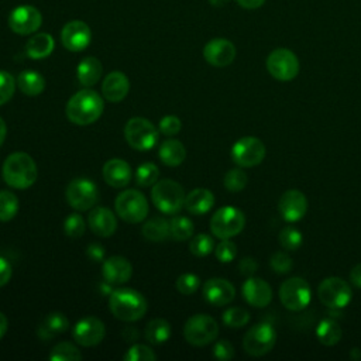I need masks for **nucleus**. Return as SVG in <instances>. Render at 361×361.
<instances>
[{"instance_id":"52","label":"nucleus","mask_w":361,"mask_h":361,"mask_svg":"<svg viewBox=\"0 0 361 361\" xmlns=\"http://www.w3.org/2000/svg\"><path fill=\"white\" fill-rule=\"evenodd\" d=\"M11 274H13V268H11L10 262L6 258L0 257V288L4 286L10 281Z\"/></svg>"},{"instance_id":"49","label":"nucleus","mask_w":361,"mask_h":361,"mask_svg":"<svg viewBox=\"0 0 361 361\" xmlns=\"http://www.w3.org/2000/svg\"><path fill=\"white\" fill-rule=\"evenodd\" d=\"M180 127H182V123L176 116H165L164 118L159 120V124H158L159 133L168 137L176 135L180 131Z\"/></svg>"},{"instance_id":"45","label":"nucleus","mask_w":361,"mask_h":361,"mask_svg":"<svg viewBox=\"0 0 361 361\" xmlns=\"http://www.w3.org/2000/svg\"><path fill=\"white\" fill-rule=\"evenodd\" d=\"M155 358V353L144 344H134L124 354L126 361H154Z\"/></svg>"},{"instance_id":"28","label":"nucleus","mask_w":361,"mask_h":361,"mask_svg":"<svg viewBox=\"0 0 361 361\" xmlns=\"http://www.w3.org/2000/svg\"><path fill=\"white\" fill-rule=\"evenodd\" d=\"M103 66L102 62L94 56H86L83 58L76 69V78L79 83L85 87H90L97 83V80L102 78Z\"/></svg>"},{"instance_id":"59","label":"nucleus","mask_w":361,"mask_h":361,"mask_svg":"<svg viewBox=\"0 0 361 361\" xmlns=\"http://www.w3.org/2000/svg\"><path fill=\"white\" fill-rule=\"evenodd\" d=\"M110 285H111V283H109L107 281L102 282V283H100V292H102V293H104V295H106V293H107V295H110V293L113 292V289H111V286H110Z\"/></svg>"},{"instance_id":"14","label":"nucleus","mask_w":361,"mask_h":361,"mask_svg":"<svg viewBox=\"0 0 361 361\" xmlns=\"http://www.w3.org/2000/svg\"><path fill=\"white\" fill-rule=\"evenodd\" d=\"M265 157V145L257 137H243L231 147V158L241 168L255 166Z\"/></svg>"},{"instance_id":"51","label":"nucleus","mask_w":361,"mask_h":361,"mask_svg":"<svg viewBox=\"0 0 361 361\" xmlns=\"http://www.w3.org/2000/svg\"><path fill=\"white\" fill-rule=\"evenodd\" d=\"M257 268H258V264H257L255 258H252V257H244V258L238 262L240 274L244 275V276H247V278L252 276V275L255 274Z\"/></svg>"},{"instance_id":"17","label":"nucleus","mask_w":361,"mask_h":361,"mask_svg":"<svg viewBox=\"0 0 361 361\" xmlns=\"http://www.w3.org/2000/svg\"><path fill=\"white\" fill-rule=\"evenodd\" d=\"M62 45L72 52H80L86 49L92 41V31L85 21L73 20L63 25L61 31Z\"/></svg>"},{"instance_id":"50","label":"nucleus","mask_w":361,"mask_h":361,"mask_svg":"<svg viewBox=\"0 0 361 361\" xmlns=\"http://www.w3.org/2000/svg\"><path fill=\"white\" fill-rule=\"evenodd\" d=\"M213 355L221 361L231 360L234 357V347L228 340H219L213 347Z\"/></svg>"},{"instance_id":"23","label":"nucleus","mask_w":361,"mask_h":361,"mask_svg":"<svg viewBox=\"0 0 361 361\" xmlns=\"http://www.w3.org/2000/svg\"><path fill=\"white\" fill-rule=\"evenodd\" d=\"M90 230L99 237H110L117 228L116 214L107 207H94L87 216Z\"/></svg>"},{"instance_id":"32","label":"nucleus","mask_w":361,"mask_h":361,"mask_svg":"<svg viewBox=\"0 0 361 361\" xmlns=\"http://www.w3.org/2000/svg\"><path fill=\"white\" fill-rule=\"evenodd\" d=\"M141 233L149 241H155V243L164 241L171 237L169 235V220H166L161 216H155L144 223Z\"/></svg>"},{"instance_id":"57","label":"nucleus","mask_w":361,"mask_h":361,"mask_svg":"<svg viewBox=\"0 0 361 361\" xmlns=\"http://www.w3.org/2000/svg\"><path fill=\"white\" fill-rule=\"evenodd\" d=\"M7 327H8V320L6 314L0 312V338H3V336L7 333Z\"/></svg>"},{"instance_id":"30","label":"nucleus","mask_w":361,"mask_h":361,"mask_svg":"<svg viewBox=\"0 0 361 361\" xmlns=\"http://www.w3.org/2000/svg\"><path fill=\"white\" fill-rule=\"evenodd\" d=\"M158 155L162 164L168 166H178L186 158V148L179 140L169 138L161 144Z\"/></svg>"},{"instance_id":"54","label":"nucleus","mask_w":361,"mask_h":361,"mask_svg":"<svg viewBox=\"0 0 361 361\" xmlns=\"http://www.w3.org/2000/svg\"><path fill=\"white\" fill-rule=\"evenodd\" d=\"M350 282L355 288H361V264H357L351 271H350Z\"/></svg>"},{"instance_id":"12","label":"nucleus","mask_w":361,"mask_h":361,"mask_svg":"<svg viewBox=\"0 0 361 361\" xmlns=\"http://www.w3.org/2000/svg\"><path fill=\"white\" fill-rule=\"evenodd\" d=\"M317 296L323 305L330 309H341L351 300L350 285L338 276H330L320 282L317 288Z\"/></svg>"},{"instance_id":"3","label":"nucleus","mask_w":361,"mask_h":361,"mask_svg":"<svg viewBox=\"0 0 361 361\" xmlns=\"http://www.w3.org/2000/svg\"><path fill=\"white\" fill-rule=\"evenodd\" d=\"M109 307L113 316L123 322H137L147 312V300L142 293L131 288L114 289L109 296Z\"/></svg>"},{"instance_id":"21","label":"nucleus","mask_w":361,"mask_h":361,"mask_svg":"<svg viewBox=\"0 0 361 361\" xmlns=\"http://www.w3.org/2000/svg\"><path fill=\"white\" fill-rule=\"evenodd\" d=\"M241 292L245 302L254 307H265L272 300V289L268 282L261 278H247Z\"/></svg>"},{"instance_id":"22","label":"nucleus","mask_w":361,"mask_h":361,"mask_svg":"<svg viewBox=\"0 0 361 361\" xmlns=\"http://www.w3.org/2000/svg\"><path fill=\"white\" fill-rule=\"evenodd\" d=\"M103 279L111 285L126 283L133 275V265L121 255H113L103 262Z\"/></svg>"},{"instance_id":"41","label":"nucleus","mask_w":361,"mask_h":361,"mask_svg":"<svg viewBox=\"0 0 361 361\" xmlns=\"http://www.w3.org/2000/svg\"><path fill=\"white\" fill-rule=\"evenodd\" d=\"M248 320H250V313L245 309L238 307V306L228 307L223 313V323L227 327H231V329L243 327V326H245L248 323Z\"/></svg>"},{"instance_id":"26","label":"nucleus","mask_w":361,"mask_h":361,"mask_svg":"<svg viewBox=\"0 0 361 361\" xmlns=\"http://www.w3.org/2000/svg\"><path fill=\"white\" fill-rule=\"evenodd\" d=\"M69 327L68 317L61 312H52L47 314L37 327V334L41 340H51L61 333H65Z\"/></svg>"},{"instance_id":"27","label":"nucleus","mask_w":361,"mask_h":361,"mask_svg":"<svg viewBox=\"0 0 361 361\" xmlns=\"http://www.w3.org/2000/svg\"><path fill=\"white\" fill-rule=\"evenodd\" d=\"M214 204V195L204 188H196L190 190L185 197V209L190 214L202 216L207 213Z\"/></svg>"},{"instance_id":"35","label":"nucleus","mask_w":361,"mask_h":361,"mask_svg":"<svg viewBox=\"0 0 361 361\" xmlns=\"http://www.w3.org/2000/svg\"><path fill=\"white\" fill-rule=\"evenodd\" d=\"M195 227L190 219L185 216H175L169 220V235L176 241H185L193 235Z\"/></svg>"},{"instance_id":"44","label":"nucleus","mask_w":361,"mask_h":361,"mask_svg":"<svg viewBox=\"0 0 361 361\" xmlns=\"http://www.w3.org/2000/svg\"><path fill=\"white\" fill-rule=\"evenodd\" d=\"M17 80L7 71H0V106L6 104L14 94Z\"/></svg>"},{"instance_id":"56","label":"nucleus","mask_w":361,"mask_h":361,"mask_svg":"<svg viewBox=\"0 0 361 361\" xmlns=\"http://www.w3.org/2000/svg\"><path fill=\"white\" fill-rule=\"evenodd\" d=\"M121 336L126 341H135L138 338V330L135 327H124Z\"/></svg>"},{"instance_id":"42","label":"nucleus","mask_w":361,"mask_h":361,"mask_svg":"<svg viewBox=\"0 0 361 361\" xmlns=\"http://www.w3.org/2000/svg\"><path fill=\"white\" fill-rule=\"evenodd\" d=\"M247 182H248V176L247 173L240 169V168H234V169H230L226 175H224V186L228 192H240L243 190L245 186H247Z\"/></svg>"},{"instance_id":"13","label":"nucleus","mask_w":361,"mask_h":361,"mask_svg":"<svg viewBox=\"0 0 361 361\" xmlns=\"http://www.w3.org/2000/svg\"><path fill=\"white\" fill-rule=\"evenodd\" d=\"M276 341V333L268 323H259L252 326L243 338V347L247 354L252 357H261L269 353Z\"/></svg>"},{"instance_id":"6","label":"nucleus","mask_w":361,"mask_h":361,"mask_svg":"<svg viewBox=\"0 0 361 361\" xmlns=\"http://www.w3.org/2000/svg\"><path fill=\"white\" fill-rule=\"evenodd\" d=\"M126 141L137 151H148L158 142L159 130L144 117H133L124 127Z\"/></svg>"},{"instance_id":"40","label":"nucleus","mask_w":361,"mask_h":361,"mask_svg":"<svg viewBox=\"0 0 361 361\" xmlns=\"http://www.w3.org/2000/svg\"><path fill=\"white\" fill-rule=\"evenodd\" d=\"M189 250L196 257H206L214 250L213 238L204 233L192 235V240L189 243Z\"/></svg>"},{"instance_id":"1","label":"nucleus","mask_w":361,"mask_h":361,"mask_svg":"<svg viewBox=\"0 0 361 361\" xmlns=\"http://www.w3.org/2000/svg\"><path fill=\"white\" fill-rule=\"evenodd\" d=\"M104 110L103 97L93 89L85 87L76 92L66 103V117L76 126L94 123Z\"/></svg>"},{"instance_id":"24","label":"nucleus","mask_w":361,"mask_h":361,"mask_svg":"<svg viewBox=\"0 0 361 361\" xmlns=\"http://www.w3.org/2000/svg\"><path fill=\"white\" fill-rule=\"evenodd\" d=\"M128 90H130V80L120 71L110 72L104 78L102 85L103 97L110 103L121 102L128 94Z\"/></svg>"},{"instance_id":"53","label":"nucleus","mask_w":361,"mask_h":361,"mask_svg":"<svg viewBox=\"0 0 361 361\" xmlns=\"http://www.w3.org/2000/svg\"><path fill=\"white\" fill-rule=\"evenodd\" d=\"M86 254L92 261H96V262L104 259V248L97 243L89 244V247L86 250Z\"/></svg>"},{"instance_id":"31","label":"nucleus","mask_w":361,"mask_h":361,"mask_svg":"<svg viewBox=\"0 0 361 361\" xmlns=\"http://www.w3.org/2000/svg\"><path fill=\"white\" fill-rule=\"evenodd\" d=\"M17 86L27 96H38L45 89V79L35 71H23L17 76Z\"/></svg>"},{"instance_id":"20","label":"nucleus","mask_w":361,"mask_h":361,"mask_svg":"<svg viewBox=\"0 0 361 361\" xmlns=\"http://www.w3.org/2000/svg\"><path fill=\"white\" fill-rule=\"evenodd\" d=\"M235 296V289L227 279L212 278L203 285V298L213 306L228 305Z\"/></svg>"},{"instance_id":"4","label":"nucleus","mask_w":361,"mask_h":361,"mask_svg":"<svg viewBox=\"0 0 361 361\" xmlns=\"http://www.w3.org/2000/svg\"><path fill=\"white\" fill-rule=\"evenodd\" d=\"M185 197L183 188L172 179L157 180L152 185V203L164 214H178L185 207Z\"/></svg>"},{"instance_id":"2","label":"nucleus","mask_w":361,"mask_h":361,"mask_svg":"<svg viewBox=\"0 0 361 361\" xmlns=\"http://www.w3.org/2000/svg\"><path fill=\"white\" fill-rule=\"evenodd\" d=\"M4 182L14 189H27L32 186L38 178L37 164L27 152L10 154L1 166Z\"/></svg>"},{"instance_id":"15","label":"nucleus","mask_w":361,"mask_h":361,"mask_svg":"<svg viewBox=\"0 0 361 361\" xmlns=\"http://www.w3.org/2000/svg\"><path fill=\"white\" fill-rule=\"evenodd\" d=\"M8 27L18 35H28L35 32L42 24V16L38 8L30 4H21L8 16Z\"/></svg>"},{"instance_id":"46","label":"nucleus","mask_w":361,"mask_h":361,"mask_svg":"<svg viewBox=\"0 0 361 361\" xmlns=\"http://www.w3.org/2000/svg\"><path fill=\"white\" fill-rule=\"evenodd\" d=\"M175 285H176V289L182 295H192V293H195L197 290V288L200 285V279H199L197 275L188 272V274H182L176 279Z\"/></svg>"},{"instance_id":"16","label":"nucleus","mask_w":361,"mask_h":361,"mask_svg":"<svg viewBox=\"0 0 361 361\" xmlns=\"http://www.w3.org/2000/svg\"><path fill=\"white\" fill-rule=\"evenodd\" d=\"M106 334L104 323L97 319L96 316H86L76 322L72 336L73 340L83 347H93L97 345Z\"/></svg>"},{"instance_id":"37","label":"nucleus","mask_w":361,"mask_h":361,"mask_svg":"<svg viewBox=\"0 0 361 361\" xmlns=\"http://www.w3.org/2000/svg\"><path fill=\"white\" fill-rule=\"evenodd\" d=\"M18 212V197L10 190H0V221L11 220Z\"/></svg>"},{"instance_id":"5","label":"nucleus","mask_w":361,"mask_h":361,"mask_svg":"<svg viewBox=\"0 0 361 361\" xmlns=\"http://www.w3.org/2000/svg\"><path fill=\"white\" fill-rule=\"evenodd\" d=\"M114 209L120 219L131 224L141 223L149 212L145 196L137 189H127L121 192L114 200Z\"/></svg>"},{"instance_id":"39","label":"nucleus","mask_w":361,"mask_h":361,"mask_svg":"<svg viewBox=\"0 0 361 361\" xmlns=\"http://www.w3.org/2000/svg\"><path fill=\"white\" fill-rule=\"evenodd\" d=\"M278 241L286 251H295L302 245V233L292 226H286L279 231Z\"/></svg>"},{"instance_id":"58","label":"nucleus","mask_w":361,"mask_h":361,"mask_svg":"<svg viewBox=\"0 0 361 361\" xmlns=\"http://www.w3.org/2000/svg\"><path fill=\"white\" fill-rule=\"evenodd\" d=\"M6 135H7V126H6L4 120L0 117V147L6 140Z\"/></svg>"},{"instance_id":"10","label":"nucleus","mask_w":361,"mask_h":361,"mask_svg":"<svg viewBox=\"0 0 361 361\" xmlns=\"http://www.w3.org/2000/svg\"><path fill=\"white\" fill-rule=\"evenodd\" d=\"M312 298L309 283L300 276H292L282 282L279 286V299L282 305L289 309L299 312L305 309Z\"/></svg>"},{"instance_id":"9","label":"nucleus","mask_w":361,"mask_h":361,"mask_svg":"<svg viewBox=\"0 0 361 361\" xmlns=\"http://www.w3.org/2000/svg\"><path fill=\"white\" fill-rule=\"evenodd\" d=\"M65 196L71 207L78 212H85L96 204L99 199V192L97 186L90 179L76 178L71 180L66 186Z\"/></svg>"},{"instance_id":"18","label":"nucleus","mask_w":361,"mask_h":361,"mask_svg":"<svg viewBox=\"0 0 361 361\" xmlns=\"http://www.w3.org/2000/svg\"><path fill=\"white\" fill-rule=\"evenodd\" d=\"M235 47L226 38H213L203 48V56L207 63L216 68L230 65L235 58Z\"/></svg>"},{"instance_id":"55","label":"nucleus","mask_w":361,"mask_h":361,"mask_svg":"<svg viewBox=\"0 0 361 361\" xmlns=\"http://www.w3.org/2000/svg\"><path fill=\"white\" fill-rule=\"evenodd\" d=\"M243 8H248V10H254V8H259L265 0H235Z\"/></svg>"},{"instance_id":"19","label":"nucleus","mask_w":361,"mask_h":361,"mask_svg":"<svg viewBox=\"0 0 361 361\" xmlns=\"http://www.w3.org/2000/svg\"><path fill=\"white\" fill-rule=\"evenodd\" d=\"M278 210L283 220L298 221L306 214L307 199L300 190L289 189L281 196L278 202Z\"/></svg>"},{"instance_id":"11","label":"nucleus","mask_w":361,"mask_h":361,"mask_svg":"<svg viewBox=\"0 0 361 361\" xmlns=\"http://www.w3.org/2000/svg\"><path fill=\"white\" fill-rule=\"evenodd\" d=\"M267 71L276 80H292L299 73L298 56L288 48H276L267 58Z\"/></svg>"},{"instance_id":"48","label":"nucleus","mask_w":361,"mask_h":361,"mask_svg":"<svg viewBox=\"0 0 361 361\" xmlns=\"http://www.w3.org/2000/svg\"><path fill=\"white\" fill-rule=\"evenodd\" d=\"M269 264H271L272 269L276 274H288L292 269V265H293L292 258L283 251H278V252L272 254V257L269 259Z\"/></svg>"},{"instance_id":"34","label":"nucleus","mask_w":361,"mask_h":361,"mask_svg":"<svg viewBox=\"0 0 361 361\" xmlns=\"http://www.w3.org/2000/svg\"><path fill=\"white\" fill-rule=\"evenodd\" d=\"M316 337L324 345H334L341 338V329L334 320L323 319L316 327Z\"/></svg>"},{"instance_id":"36","label":"nucleus","mask_w":361,"mask_h":361,"mask_svg":"<svg viewBox=\"0 0 361 361\" xmlns=\"http://www.w3.org/2000/svg\"><path fill=\"white\" fill-rule=\"evenodd\" d=\"M48 358L51 361H79L82 360V353L72 343L62 341L52 347Z\"/></svg>"},{"instance_id":"47","label":"nucleus","mask_w":361,"mask_h":361,"mask_svg":"<svg viewBox=\"0 0 361 361\" xmlns=\"http://www.w3.org/2000/svg\"><path fill=\"white\" fill-rule=\"evenodd\" d=\"M214 254L220 262H231L237 255V245L230 238H224L216 245Z\"/></svg>"},{"instance_id":"7","label":"nucleus","mask_w":361,"mask_h":361,"mask_svg":"<svg viewBox=\"0 0 361 361\" xmlns=\"http://www.w3.org/2000/svg\"><path fill=\"white\" fill-rule=\"evenodd\" d=\"M217 322L204 313L190 316L183 326V337L192 345H207L217 338Z\"/></svg>"},{"instance_id":"8","label":"nucleus","mask_w":361,"mask_h":361,"mask_svg":"<svg viewBox=\"0 0 361 361\" xmlns=\"http://www.w3.org/2000/svg\"><path fill=\"white\" fill-rule=\"evenodd\" d=\"M245 226L244 213L233 206L220 207L210 219V230L214 237L224 240L241 233Z\"/></svg>"},{"instance_id":"29","label":"nucleus","mask_w":361,"mask_h":361,"mask_svg":"<svg viewBox=\"0 0 361 361\" xmlns=\"http://www.w3.org/2000/svg\"><path fill=\"white\" fill-rule=\"evenodd\" d=\"M55 41L48 32L32 35L25 44V52L31 59H44L54 51Z\"/></svg>"},{"instance_id":"33","label":"nucleus","mask_w":361,"mask_h":361,"mask_svg":"<svg viewBox=\"0 0 361 361\" xmlns=\"http://www.w3.org/2000/svg\"><path fill=\"white\" fill-rule=\"evenodd\" d=\"M171 324L161 317L152 319L148 322V324L145 326V338L152 343V344H162L165 341L169 340L171 337Z\"/></svg>"},{"instance_id":"60","label":"nucleus","mask_w":361,"mask_h":361,"mask_svg":"<svg viewBox=\"0 0 361 361\" xmlns=\"http://www.w3.org/2000/svg\"><path fill=\"white\" fill-rule=\"evenodd\" d=\"M230 0H209V3L213 6V7H223L228 3Z\"/></svg>"},{"instance_id":"43","label":"nucleus","mask_w":361,"mask_h":361,"mask_svg":"<svg viewBox=\"0 0 361 361\" xmlns=\"http://www.w3.org/2000/svg\"><path fill=\"white\" fill-rule=\"evenodd\" d=\"M85 220L80 214L72 213L63 221V231L71 238H79L85 233Z\"/></svg>"},{"instance_id":"25","label":"nucleus","mask_w":361,"mask_h":361,"mask_svg":"<svg viewBox=\"0 0 361 361\" xmlns=\"http://www.w3.org/2000/svg\"><path fill=\"white\" fill-rule=\"evenodd\" d=\"M103 178L111 188H124L131 180V166L120 158H111L103 165Z\"/></svg>"},{"instance_id":"38","label":"nucleus","mask_w":361,"mask_h":361,"mask_svg":"<svg viewBox=\"0 0 361 361\" xmlns=\"http://www.w3.org/2000/svg\"><path fill=\"white\" fill-rule=\"evenodd\" d=\"M159 178V169L152 162H144L137 168L135 172V182L138 186L148 188L152 186Z\"/></svg>"}]
</instances>
